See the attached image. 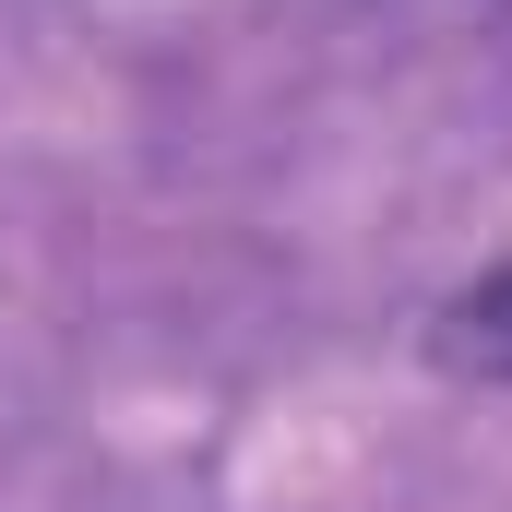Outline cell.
Returning a JSON list of instances; mask_svg holds the SVG:
<instances>
[{"instance_id":"cell-1","label":"cell","mask_w":512,"mask_h":512,"mask_svg":"<svg viewBox=\"0 0 512 512\" xmlns=\"http://www.w3.org/2000/svg\"><path fill=\"white\" fill-rule=\"evenodd\" d=\"M465 382H512V274H477L465 298H441V334H429Z\"/></svg>"}]
</instances>
